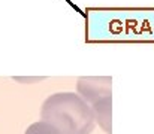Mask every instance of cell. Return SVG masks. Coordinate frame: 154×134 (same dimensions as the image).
<instances>
[{
    "mask_svg": "<svg viewBox=\"0 0 154 134\" xmlns=\"http://www.w3.org/2000/svg\"><path fill=\"white\" fill-rule=\"evenodd\" d=\"M24 134H61L57 128H54L51 124L45 122V121H38L35 124H32Z\"/></svg>",
    "mask_w": 154,
    "mask_h": 134,
    "instance_id": "4",
    "label": "cell"
},
{
    "mask_svg": "<svg viewBox=\"0 0 154 134\" xmlns=\"http://www.w3.org/2000/svg\"><path fill=\"white\" fill-rule=\"evenodd\" d=\"M112 97H103L100 100L94 101L91 104V110L94 113L96 118V124L102 128L106 134L112 133V121H111V115H112Z\"/></svg>",
    "mask_w": 154,
    "mask_h": 134,
    "instance_id": "3",
    "label": "cell"
},
{
    "mask_svg": "<svg viewBox=\"0 0 154 134\" xmlns=\"http://www.w3.org/2000/svg\"><path fill=\"white\" fill-rule=\"evenodd\" d=\"M112 79L109 76H82L76 82V92L91 106L94 101L111 95Z\"/></svg>",
    "mask_w": 154,
    "mask_h": 134,
    "instance_id": "2",
    "label": "cell"
},
{
    "mask_svg": "<svg viewBox=\"0 0 154 134\" xmlns=\"http://www.w3.org/2000/svg\"><path fill=\"white\" fill-rule=\"evenodd\" d=\"M41 118L61 134H91L97 125L91 106L78 92L50 95L42 104Z\"/></svg>",
    "mask_w": 154,
    "mask_h": 134,
    "instance_id": "1",
    "label": "cell"
}]
</instances>
